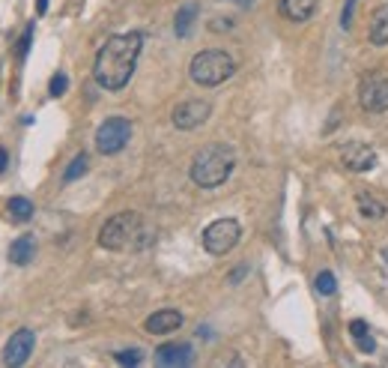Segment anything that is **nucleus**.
I'll use <instances>...</instances> for the list:
<instances>
[{
	"instance_id": "obj_18",
	"label": "nucleus",
	"mask_w": 388,
	"mask_h": 368,
	"mask_svg": "<svg viewBox=\"0 0 388 368\" xmlns=\"http://www.w3.org/2000/svg\"><path fill=\"white\" fill-rule=\"evenodd\" d=\"M87 168H90V159H87V153H78V156L69 162V168L63 171V183H75L78 177H84L87 174Z\"/></svg>"
},
{
	"instance_id": "obj_24",
	"label": "nucleus",
	"mask_w": 388,
	"mask_h": 368,
	"mask_svg": "<svg viewBox=\"0 0 388 368\" xmlns=\"http://www.w3.org/2000/svg\"><path fill=\"white\" fill-rule=\"evenodd\" d=\"M30 42H33V24H27V28H24V36L19 39V57H21V60L27 57V48H30Z\"/></svg>"
},
{
	"instance_id": "obj_7",
	"label": "nucleus",
	"mask_w": 388,
	"mask_h": 368,
	"mask_svg": "<svg viewBox=\"0 0 388 368\" xmlns=\"http://www.w3.org/2000/svg\"><path fill=\"white\" fill-rule=\"evenodd\" d=\"M132 138V123L126 117H108L96 129V150L102 156H114Z\"/></svg>"
},
{
	"instance_id": "obj_16",
	"label": "nucleus",
	"mask_w": 388,
	"mask_h": 368,
	"mask_svg": "<svg viewBox=\"0 0 388 368\" xmlns=\"http://www.w3.org/2000/svg\"><path fill=\"white\" fill-rule=\"evenodd\" d=\"M356 207H358V213L365 219H385V204L379 201V198H374L370 192H361L358 198H356Z\"/></svg>"
},
{
	"instance_id": "obj_9",
	"label": "nucleus",
	"mask_w": 388,
	"mask_h": 368,
	"mask_svg": "<svg viewBox=\"0 0 388 368\" xmlns=\"http://www.w3.org/2000/svg\"><path fill=\"white\" fill-rule=\"evenodd\" d=\"M36 347V332L33 329H15L3 347V365H24Z\"/></svg>"
},
{
	"instance_id": "obj_10",
	"label": "nucleus",
	"mask_w": 388,
	"mask_h": 368,
	"mask_svg": "<svg viewBox=\"0 0 388 368\" xmlns=\"http://www.w3.org/2000/svg\"><path fill=\"white\" fill-rule=\"evenodd\" d=\"M179 327H183V314L176 309H159L144 321V329L150 332V336H170V332H176Z\"/></svg>"
},
{
	"instance_id": "obj_20",
	"label": "nucleus",
	"mask_w": 388,
	"mask_h": 368,
	"mask_svg": "<svg viewBox=\"0 0 388 368\" xmlns=\"http://www.w3.org/2000/svg\"><path fill=\"white\" fill-rule=\"evenodd\" d=\"M314 288H317V294H323V296H334V294H338V281H334V272H329V270L317 272Z\"/></svg>"
},
{
	"instance_id": "obj_28",
	"label": "nucleus",
	"mask_w": 388,
	"mask_h": 368,
	"mask_svg": "<svg viewBox=\"0 0 388 368\" xmlns=\"http://www.w3.org/2000/svg\"><path fill=\"white\" fill-rule=\"evenodd\" d=\"M245 272H248L245 267H239V270H233V272H230V281H233V285H239V279H242V276H245Z\"/></svg>"
},
{
	"instance_id": "obj_11",
	"label": "nucleus",
	"mask_w": 388,
	"mask_h": 368,
	"mask_svg": "<svg viewBox=\"0 0 388 368\" xmlns=\"http://www.w3.org/2000/svg\"><path fill=\"white\" fill-rule=\"evenodd\" d=\"M341 156H343V165L356 171V174H365V171L376 168V153L367 144H350V147H343Z\"/></svg>"
},
{
	"instance_id": "obj_8",
	"label": "nucleus",
	"mask_w": 388,
	"mask_h": 368,
	"mask_svg": "<svg viewBox=\"0 0 388 368\" xmlns=\"http://www.w3.org/2000/svg\"><path fill=\"white\" fill-rule=\"evenodd\" d=\"M209 114H212V105L206 99H185L174 108L170 120H174L176 129L192 132V129H197V126H203L206 120H209Z\"/></svg>"
},
{
	"instance_id": "obj_4",
	"label": "nucleus",
	"mask_w": 388,
	"mask_h": 368,
	"mask_svg": "<svg viewBox=\"0 0 388 368\" xmlns=\"http://www.w3.org/2000/svg\"><path fill=\"white\" fill-rule=\"evenodd\" d=\"M233 72H236V60L221 48L197 51V54L192 57V66H188L192 81L201 84V87H218V84L227 81Z\"/></svg>"
},
{
	"instance_id": "obj_1",
	"label": "nucleus",
	"mask_w": 388,
	"mask_h": 368,
	"mask_svg": "<svg viewBox=\"0 0 388 368\" xmlns=\"http://www.w3.org/2000/svg\"><path fill=\"white\" fill-rule=\"evenodd\" d=\"M144 48V33H119V36H111L105 45L99 48L96 63H93V78L102 90H123L135 75L137 57H141Z\"/></svg>"
},
{
	"instance_id": "obj_17",
	"label": "nucleus",
	"mask_w": 388,
	"mask_h": 368,
	"mask_svg": "<svg viewBox=\"0 0 388 368\" xmlns=\"http://www.w3.org/2000/svg\"><path fill=\"white\" fill-rule=\"evenodd\" d=\"M197 12H201V6L194 3H185L183 10L176 12V24H174V30H176V36H188L192 33V24H194V19H197Z\"/></svg>"
},
{
	"instance_id": "obj_6",
	"label": "nucleus",
	"mask_w": 388,
	"mask_h": 368,
	"mask_svg": "<svg viewBox=\"0 0 388 368\" xmlns=\"http://www.w3.org/2000/svg\"><path fill=\"white\" fill-rule=\"evenodd\" d=\"M239 239H242V228H239L236 219H215L203 230V249L215 255V258H221V255L236 249Z\"/></svg>"
},
{
	"instance_id": "obj_15",
	"label": "nucleus",
	"mask_w": 388,
	"mask_h": 368,
	"mask_svg": "<svg viewBox=\"0 0 388 368\" xmlns=\"http://www.w3.org/2000/svg\"><path fill=\"white\" fill-rule=\"evenodd\" d=\"M370 42H374L376 48L388 45V3L379 6L374 12V19H370Z\"/></svg>"
},
{
	"instance_id": "obj_29",
	"label": "nucleus",
	"mask_w": 388,
	"mask_h": 368,
	"mask_svg": "<svg viewBox=\"0 0 388 368\" xmlns=\"http://www.w3.org/2000/svg\"><path fill=\"white\" fill-rule=\"evenodd\" d=\"M209 28H212V30H230V28H233V21H212Z\"/></svg>"
},
{
	"instance_id": "obj_22",
	"label": "nucleus",
	"mask_w": 388,
	"mask_h": 368,
	"mask_svg": "<svg viewBox=\"0 0 388 368\" xmlns=\"http://www.w3.org/2000/svg\"><path fill=\"white\" fill-rule=\"evenodd\" d=\"M66 87H69V78H66V72H57L54 78H51V87H48V90H51V96L57 99V96H63V93H66Z\"/></svg>"
},
{
	"instance_id": "obj_5",
	"label": "nucleus",
	"mask_w": 388,
	"mask_h": 368,
	"mask_svg": "<svg viewBox=\"0 0 388 368\" xmlns=\"http://www.w3.org/2000/svg\"><path fill=\"white\" fill-rule=\"evenodd\" d=\"M358 102L367 114H385L388 111V72L370 69L358 81Z\"/></svg>"
},
{
	"instance_id": "obj_27",
	"label": "nucleus",
	"mask_w": 388,
	"mask_h": 368,
	"mask_svg": "<svg viewBox=\"0 0 388 368\" xmlns=\"http://www.w3.org/2000/svg\"><path fill=\"white\" fill-rule=\"evenodd\" d=\"M10 168V153H6V147H0V174Z\"/></svg>"
},
{
	"instance_id": "obj_2",
	"label": "nucleus",
	"mask_w": 388,
	"mask_h": 368,
	"mask_svg": "<svg viewBox=\"0 0 388 368\" xmlns=\"http://www.w3.org/2000/svg\"><path fill=\"white\" fill-rule=\"evenodd\" d=\"M152 243V230L144 225L137 213H117L99 230V246L108 252H135Z\"/></svg>"
},
{
	"instance_id": "obj_14",
	"label": "nucleus",
	"mask_w": 388,
	"mask_h": 368,
	"mask_svg": "<svg viewBox=\"0 0 388 368\" xmlns=\"http://www.w3.org/2000/svg\"><path fill=\"white\" fill-rule=\"evenodd\" d=\"M33 255H36V239H33V234H21L10 246V263H15V267H27L33 261Z\"/></svg>"
},
{
	"instance_id": "obj_30",
	"label": "nucleus",
	"mask_w": 388,
	"mask_h": 368,
	"mask_svg": "<svg viewBox=\"0 0 388 368\" xmlns=\"http://www.w3.org/2000/svg\"><path fill=\"white\" fill-rule=\"evenodd\" d=\"M48 10V0H36V12L42 15V12H45Z\"/></svg>"
},
{
	"instance_id": "obj_26",
	"label": "nucleus",
	"mask_w": 388,
	"mask_h": 368,
	"mask_svg": "<svg viewBox=\"0 0 388 368\" xmlns=\"http://www.w3.org/2000/svg\"><path fill=\"white\" fill-rule=\"evenodd\" d=\"M356 341H358V350H361V354H374V347H376L374 336H361V338H356Z\"/></svg>"
},
{
	"instance_id": "obj_3",
	"label": "nucleus",
	"mask_w": 388,
	"mask_h": 368,
	"mask_svg": "<svg viewBox=\"0 0 388 368\" xmlns=\"http://www.w3.org/2000/svg\"><path fill=\"white\" fill-rule=\"evenodd\" d=\"M236 168V153L227 144H206L192 162V183L201 189H218Z\"/></svg>"
},
{
	"instance_id": "obj_21",
	"label": "nucleus",
	"mask_w": 388,
	"mask_h": 368,
	"mask_svg": "<svg viewBox=\"0 0 388 368\" xmlns=\"http://www.w3.org/2000/svg\"><path fill=\"white\" fill-rule=\"evenodd\" d=\"M117 362L119 365H141L144 362V354H141V350H119V354H117Z\"/></svg>"
},
{
	"instance_id": "obj_23",
	"label": "nucleus",
	"mask_w": 388,
	"mask_h": 368,
	"mask_svg": "<svg viewBox=\"0 0 388 368\" xmlns=\"http://www.w3.org/2000/svg\"><path fill=\"white\" fill-rule=\"evenodd\" d=\"M356 3H358V0H347V3H343V15H341V28L343 30H350L352 15H356Z\"/></svg>"
},
{
	"instance_id": "obj_19",
	"label": "nucleus",
	"mask_w": 388,
	"mask_h": 368,
	"mask_svg": "<svg viewBox=\"0 0 388 368\" xmlns=\"http://www.w3.org/2000/svg\"><path fill=\"white\" fill-rule=\"evenodd\" d=\"M6 210H10V216H12L15 221H27V219H33V201H30V198H10Z\"/></svg>"
},
{
	"instance_id": "obj_12",
	"label": "nucleus",
	"mask_w": 388,
	"mask_h": 368,
	"mask_svg": "<svg viewBox=\"0 0 388 368\" xmlns=\"http://www.w3.org/2000/svg\"><path fill=\"white\" fill-rule=\"evenodd\" d=\"M155 362L159 365H188L192 362V345L183 341H168L155 350Z\"/></svg>"
},
{
	"instance_id": "obj_25",
	"label": "nucleus",
	"mask_w": 388,
	"mask_h": 368,
	"mask_svg": "<svg viewBox=\"0 0 388 368\" xmlns=\"http://www.w3.org/2000/svg\"><path fill=\"white\" fill-rule=\"evenodd\" d=\"M350 336H352V338L367 336V323H365V321H352V323H350Z\"/></svg>"
},
{
	"instance_id": "obj_31",
	"label": "nucleus",
	"mask_w": 388,
	"mask_h": 368,
	"mask_svg": "<svg viewBox=\"0 0 388 368\" xmlns=\"http://www.w3.org/2000/svg\"><path fill=\"white\" fill-rule=\"evenodd\" d=\"M239 3H242V6H248V3H251V0H239Z\"/></svg>"
},
{
	"instance_id": "obj_32",
	"label": "nucleus",
	"mask_w": 388,
	"mask_h": 368,
	"mask_svg": "<svg viewBox=\"0 0 388 368\" xmlns=\"http://www.w3.org/2000/svg\"><path fill=\"white\" fill-rule=\"evenodd\" d=\"M383 258H385V261H388V249H383Z\"/></svg>"
},
{
	"instance_id": "obj_13",
	"label": "nucleus",
	"mask_w": 388,
	"mask_h": 368,
	"mask_svg": "<svg viewBox=\"0 0 388 368\" xmlns=\"http://www.w3.org/2000/svg\"><path fill=\"white\" fill-rule=\"evenodd\" d=\"M278 10H281V15L287 21L301 24V21H308L310 15L317 12V0H281Z\"/></svg>"
}]
</instances>
